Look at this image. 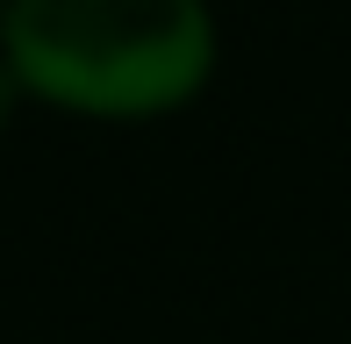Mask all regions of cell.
<instances>
[{
  "mask_svg": "<svg viewBox=\"0 0 351 344\" xmlns=\"http://www.w3.org/2000/svg\"><path fill=\"white\" fill-rule=\"evenodd\" d=\"M208 0H8L0 65L22 101L79 122H165L215 79Z\"/></svg>",
  "mask_w": 351,
  "mask_h": 344,
  "instance_id": "1",
  "label": "cell"
},
{
  "mask_svg": "<svg viewBox=\"0 0 351 344\" xmlns=\"http://www.w3.org/2000/svg\"><path fill=\"white\" fill-rule=\"evenodd\" d=\"M0 8H8V0H0Z\"/></svg>",
  "mask_w": 351,
  "mask_h": 344,
  "instance_id": "3",
  "label": "cell"
},
{
  "mask_svg": "<svg viewBox=\"0 0 351 344\" xmlns=\"http://www.w3.org/2000/svg\"><path fill=\"white\" fill-rule=\"evenodd\" d=\"M14 108H22V86H14V72L0 65V136H8V122H14Z\"/></svg>",
  "mask_w": 351,
  "mask_h": 344,
  "instance_id": "2",
  "label": "cell"
}]
</instances>
